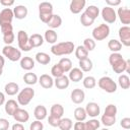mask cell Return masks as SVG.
Returning a JSON list of instances; mask_svg holds the SVG:
<instances>
[{
  "label": "cell",
  "instance_id": "1",
  "mask_svg": "<svg viewBox=\"0 0 130 130\" xmlns=\"http://www.w3.org/2000/svg\"><path fill=\"white\" fill-rule=\"evenodd\" d=\"M109 62L112 66V69L116 73H123L126 71V60H124L123 56L120 53H112L109 57Z\"/></svg>",
  "mask_w": 130,
  "mask_h": 130
},
{
  "label": "cell",
  "instance_id": "2",
  "mask_svg": "<svg viewBox=\"0 0 130 130\" xmlns=\"http://www.w3.org/2000/svg\"><path fill=\"white\" fill-rule=\"evenodd\" d=\"M74 48H75V46H74L73 42L67 41V42H62V43H58V44L53 45L51 48V52L55 56L69 55L74 51Z\"/></svg>",
  "mask_w": 130,
  "mask_h": 130
},
{
  "label": "cell",
  "instance_id": "3",
  "mask_svg": "<svg viewBox=\"0 0 130 130\" xmlns=\"http://www.w3.org/2000/svg\"><path fill=\"white\" fill-rule=\"evenodd\" d=\"M98 85L100 86V88H102L103 90L109 93H113L117 90V83L109 76L101 77L98 81Z\"/></svg>",
  "mask_w": 130,
  "mask_h": 130
},
{
  "label": "cell",
  "instance_id": "4",
  "mask_svg": "<svg viewBox=\"0 0 130 130\" xmlns=\"http://www.w3.org/2000/svg\"><path fill=\"white\" fill-rule=\"evenodd\" d=\"M34 95H35V90L31 87L29 86L24 87L17 94V103L21 106H26L30 103Z\"/></svg>",
  "mask_w": 130,
  "mask_h": 130
},
{
  "label": "cell",
  "instance_id": "5",
  "mask_svg": "<svg viewBox=\"0 0 130 130\" xmlns=\"http://www.w3.org/2000/svg\"><path fill=\"white\" fill-rule=\"evenodd\" d=\"M110 35V27L106 23H102L92 30V38L94 41H103Z\"/></svg>",
  "mask_w": 130,
  "mask_h": 130
},
{
  "label": "cell",
  "instance_id": "6",
  "mask_svg": "<svg viewBox=\"0 0 130 130\" xmlns=\"http://www.w3.org/2000/svg\"><path fill=\"white\" fill-rule=\"evenodd\" d=\"M17 43L19 49L24 52H28L32 49L29 44V37L24 30H19L17 32Z\"/></svg>",
  "mask_w": 130,
  "mask_h": 130
},
{
  "label": "cell",
  "instance_id": "7",
  "mask_svg": "<svg viewBox=\"0 0 130 130\" xmlns=\"http://www.w3.org/2000/svg\"><path fill=\"white\" fill-rule=\"evenodd\" d=\"M2 53L8 60L12 62H16L21 58V52L12 46H5L2 49Z\"/></svg>",
  "mask_w": 130,
  "mask_h": 130
},
{
  "label": "cell",
  "instance_id": "8",
  "mask_svg": "<svg viewBox=\"0 0 130 130\" xmlns=\"http://www.w3.org/2000/svg\"><path fill=\"white\" fill-rule=\"evenodd\" d=\"M102 17L103 19L108 23H114L117 18V14L113 7L105 6L102 10Z\"/></svg>",
  "mask_w": 130,
  "mask_h": 130
},
{
  "label": "cell",
  "instance_id": "9",
  "mask_svg": "<svg viewBox=\"0 0 130 130\" xmlns=\"http://www.w3.org/2000/svg\"><path fill=\"white\" fill-rule=\"evenodd\" d=\"M13 17H14L13 10H11L8 7L2 9L0 12V26L4 24H11Z\"/></svg>",
  "mask_w": 130,
  "mask_h": 130
},
{
  "label": "cell",
  "instance_id": "10",
  "mask_svg": "<svg viewBox=\"0 0 130 130\" xmlns=\"http://www.w3.org/2000/svg\"><path fill=\"white\" fill-rule=\"evenodd\" d=\"M119 38H120V43L126 47L130 46V27L128 25H124L119 28L118 31Z\"/></svg>",
  "mask_w": 130,
  "mask_h": 130
},
{
  "label": "cell",
  "instance_id": "11",
  "mask_svg": "<svg viewBox=\"0 0 130 130\" xmlns=\"http://www.w3.org/2000/svg\"><path fill=\"white\" fill-rule=\"evenodd\" d=\"M12 116H13V118L15 119V121H17L18 123H21V124L27 122L28 119H29V114H28V112L25 111V110H23V109H20V108H18V109L14 112V114H13Z\"/></svg>",
  "mask_w": 130,
  "mask_h": 130
},
{
  "label": "cell",
  "instance_id": "12",
  "mask_svg": "<svg viewBox=\"0 0 130 130\" xmlns=\"http://www.w3.org/2000/svg\"><path fill=\"white\" fill-rule=\"evenodd\" d=\"M85 0H72L69 5V9L73 14H78L85 6Z\"/></svg>",
  "mask_w": 130,
  "mask_h": 130
},
{
  "label": "cell",
  "instance_id": "13",
  "mask_svg": "<svg viewBox=\"0 0 130 130\" xmlns=\"http://www.w3.org/2000/svg\"><path fill=\"white\" fill-rule=\"evenodd\" d=\"M117 14L119 16L120 21L123 24H129L130 23V10L126 7H120L118 8Z\"/></svg>",
  "mask_w": 130,
  "mask_h": 130
},
{
  "label": "cell",
  "instance_id": "14",
  "mask_svg": "<svg viewBox=\"0 0 130 130\" xmlns=\"http://www.w3.org/2000/svg\"><path fill=\"white\" fill-rule=\"evenodd\" d=\"M70 98H71V101L74 103V104H81L84 99H85V93L82 89L80 88H75L71 91V94H70Z\"/></svg>",
  "mask_w": 130,
  "mask_h": 130
},
{
  "label": "cell",
  "instance_id": "15",
  "mask_svg": "<svg viewBox=\"0 0 130 130\" xmlns=\"http://www.w3.org/2000/svg\"><path fill=\"white\" fill-rule=\"evenodd\" d=\"M84 110H85V112H86V115H88V116H90V117H92V118L99 116V115H100V112H101L100 106H99L96 103H94V102L88 103V104L86 105V107H85Z\"/></svg>",
  "mask_w": 130,
  "mask_h": 130
},
{
  "label": "cell",
  "instance_id": "16",
  "mask_svg": "<svg viewBox=\"0 0 130 130\" xmlns=\"http://www.w3.org/2000/svg\"><path fill=\"white\" fill-rule=\"evenodd\" d=\"M39 83L41 84V86L43 88L48 89L54 85V80H53L52 76H50L49 74H43L39 78Z\"/></svg>",
  "mask_w": 130,
  "mask_h": 130
},
{
  "label": "cell",
  "instance_id": "17",
  "mask_svg": "<svg viewBox=\"0 0 130 130\" xmlns=\"http://www.w3.org/2000/svg\"><path fill=\"white\" fill-rule=\"evenodd\" d=\"M47 114H48V111H47V108L43 105H39L35 108L34 110V116L37 120L39 121H42L44 119L47 118Z\"/></svg>",
  "mask_w": 130,
  "mask_h": 130
},
{
  "label": "cell",
  "instance_id": "18",
  "mask_svg": "<svg viewBox=\"0 0 130 130\" xmlns=\"http://www.w3.org/2000/svg\"><path fill=\"white\" fill-rule=\"evenodd\" d=\"M28 13V10L26 8V6L24 5H16L13 9V14L14 17H16L17 19H23L26 17Z\"/></svg>",
  "mask_w": 130,
  "mask_h": 130
},
{
  "label": "cell",
  "instance_id": "19",
  "mask_svg": "<svg viewBox=\"0 0 130 130\" xmlns=\"http://www.w3.org/2000/svg\"><path fill=\"white\" fill-rule=\"evenodd\" d=\"M69 80L74 81V82H78L83 78V72L79 69V68H72L69 71V75H68Z\"/></svg>",
  "mask_w": 130,
  "mask_h": 130
},
{
  "label": "cell",
  "instance_id": "20",
  "mask_svg": "<svg viewBox=\"0 0 130 130\" xmlns=\"http://www.w3.org/2000/svg\"><path fill=\"white\" fill-rule=\"evenodd\" d=\"M69 82H70V80H69V78L66 75H63V76L58 77V78H55V80H54L55 86L57 88H59V89H65V88H67L69 86Z\"/></svg>",
  "mask_w": 130,
  "mask_h": 130
},
{
  "label": "cell",
  "instance_id": "21",
  "mask_svg": "<svg viewBox=\"0 0 130 130\" xmlns=\"http://www.w3.org/2000/svg\"><path fill=\"white\" fill-rule=\"evenodd\" d=\"M20 67L24 70H31L34 67H35V61L31 57H28V56H25V57H22L20 59Z\"/></svg>",
  "mask_w": 130,
  "mask_h": 130
},
{
  "label": "cell",
  "instance_id": "22",
  "mask_svg": "<svg viewBox=\"0 0 130 130\" xmlns=\"http://www.w3.org/2000/svg\"><path fill=\"white\" fill-rule=\"evenodd\" d=\"M18 109V103L14 100H8L6 103H5V106H4V110L6 112V114L12 116L14 114V112Z\"/></svg>",
  "mask_w": 130,
  "mask_h": 130
},
{
  "label": "cell",
  "instance_id": "23",
  "mask_svg": "<svg viewBox=\"0 0 130 130\" xmlns=\"http://www.w3.org/2000/svg\"><path fill=\"white\" fill-rule=\"evenodd\" d=\"M44 43V38L40 34H32L29 37V44L31 48H38L41 47Z\"/></svg>",
  "mask_w": 130,
  "mask_h": 130
},
{
  "label": "cell",
  "instance_id": "24",
  "mask_svg": "<svg viewBox=\"0 0 130 130\" xmlns=\"http://www.w3.org/2000/svg\"><path fill=\"white\" fill-rule=\"evenodd\" d=\"M39 14H53V5L50 2H42L39 5Z\"/></svg>",
  "mask_w": 130,
  "mask_h": 130
},
{
  "label": "cell",
  "instance_id": "25",
  "mask_svg": "<svg viewBox=\"0 0 130 130\" xmlns=\"http://www.w3.org/2000/svg\"><path fill=\"white\" fill-rule=\"evenodd\" d=\"M19 90L18 84L15 82H8L4 86V91L8 95H15Z\"/></svg>",
  "mask_w": 130,
  "mask_h": 130
},
{
  "label": "cell",
  "instance_id": "26",
  "mask_svg": "<svg viewBox=\"0 0 130 130\" xmlns=\"http://www.w3.org/2000/svg\"><path fill=\"white\" fill-rule=\"evenodd\" d=\"M35 57H36V61L42 65H47L51 61V57L45 52H38Z\"/></svg>",
  "mask_w": 130,
  "mask_h": 130
},
{
  "label": "cell",
  "instance_id": "27",
  "mask_svg": "<svg viewBox=\"0 0 130 130\" xmlns=\"http://www.w3.org/2000/svg\"><path fill=\"white\" fill-rule=\"evenodd\" d=\"M79 69L82 72H88L92 69V61L87 57L85 59L79 60Z\"/></svg>",
  "mask_w": 130,
  "mask_h": 130
},
{
  "label": "cell",
  "instance_id": "28",
  "mask_svg": "<svg viewBox=\"0 0 130 130\" xmlns=\"http://www.w3.org/2000/svg\"><path fill=\"white\" fill-rule=\"evenodd\" d=\"M47 24H48L49 27H51V29L57 28V27H59L62 24V18L58 14H53L52 17H51V19L49 20V22Z\"/></svg>",
  "mask_w": 130,
  "mask_h": 130
},
{
  "label": "cell",
  "instance_id": "29",
  "mask_svg": "<svg viewBox=\"0 0 130 130\" xmlns=\"http://www.w3.org/2000/svg\"><path fill=\"white\" fill-rule=\"evenodd\" d=\"M64 114V108L62 105L60 104H55L51 107V110H50V115L52 116H55V117H58V118H62Z\"/></svg>",
  "mask_w": 130,
  "mask_h": 130
},
{
  "label": "cell",
  "instance_id": "30",
  "mask_svg": "<svg viewBox=\"0 0 130 130\" xmlns=\"http://www.w3.org/2000/svg\"><path fill=\"white\" fill-rule=\"evenodd\" d=\"M58 39V35L54 29H48L45 32V40L46 42H48L49 44H55L57 42Z\"/></svg>",
  "mask_w": 130,
  "mask_h": 130
},
{
  "label": "cell",
  "instance_id": "31",
  "mask_svg": "<svg viewBox=\"0 0 130 130\" xmlns=\"http://www.w3.org/2000/svg\"><path fill=\"white\" fill-rule=\"evenodd\" d=\"M108 48L113 52V53H118L121 49H122V44L120 43V41L112 39L109 41L108 43Z\"/></svg>",
  "mask_w": 130,
  "mask_h": 130
},
{
  "label": "cell",
  "instance_id": "32",
  "mask_svg": "<svg viewBox=\"0 0 130 130\" xmlns=\"http://www.w3.org/2000/svg\"><path fill=\"white\" fill-rule=\"evenodd\" d=\"M84 13H85V14H87V15H88L89 17H91L92 19H94V20H95V18L99 16L100 10H99V8H98L95 5H89V6L85 9Z\"/></svg>",
  "mask_w": 130,
  "mask_h": 130
},
{
  "label": "cell",
  "instance_id": "33",
  "mask_svg": "<svg viewBox=\"0 0 130 130\" xmlns=\"http://www.w3.org/2000/svg\"><path fill=\"white\" fill-rule=\"evenodd\" d=\"M87 56H88V51L83 46H78L75 49V57L78 60L85 59V58H87Z\"/></svg>",
  "mask_w": 130,
  "mask_h": 130
},
{
  "label": "cell",
  "instance_id": "34",
  "mask_svg": "<svg viewBox=\"0 0 130 130\" xmlns=\"http://www.w3.org/2000/svg\"><path fill=\"white\" fill-rule=\"evenodd\" d=\"M72 126H73V123L70 118H61L60 124L58 127L60 128V130H70Z\"/></svg>",
  "mask_w": 130,
  "mask_h": 130
},
{
  "label": "cell",
  "instance_id": "35",
  "mask_svg": "<svg viewBox=\"0 0 130 130\" xmlns=\"http://www.w3.org/2000/svg\"><path fill=\"white\" fill-rule=\"evenodd\" d=\"M100 127V121L98 119H91L84 122V130H98Z\"/></svg>",
  "mask_w": 130,
  "mask_h": 130
},
{
  "label": "cell",
  "instance_id": "36",
  "mask_svg": "<svg viewBox=\"0 0 130 130\" xmlns=\"http://www.w3.org/2000/svg\"><path fill=\"white\" fill-rule=\"evenodd\" d=\"M64 72H69L72 69V62L69 58H62L58 63Z\"/></svg>",
  "mask_w": 130,
  "mask_h": 130
},
{
  "label": "cell",
  "instance_id": "37",
  "mask_svg": "<svg viewBox=\"0 0 130 130\" xmlns=\"http://www.w3.org/2000/svg\"><path fill=\"white\" fill-rule=\"evenodd\" d=\"M23 81L28 85H32V84L37 83L38 76L32 72H27V73H25L23 75Z\"/></svg>",
  "mask_w": 130,
  "mask_h": 130
},
{
  "label": "cell",
  "instance_id": "38",
  "mask_svg": "<svg viewBox=\"0 0 130 130\" xmlns=\"http://www.w3.org/2000/svg\"><path fill=\"white\" fill-rule=\"evenodd\" d=\"M118 83L123 89H128L130 87V78L128 77V75L122 74L118 78Z\"/></svg>",
  "mask_w": 130,
  "mask_h": 130
},
{
  "label": "cell",
  "instance_id": "39",
  "mask_svg": "<svg viewBox=\"0 0 130 130\" xmlns=\"http://www.w3.org/2000/svg\"><path fill=\"white\" fill-rule=\"evenodd\" d=\"M86 112H85V110L83 109V108H81V107H78V108H76L75 110H74V118L77 120V121H80V122H82V121H84L85 119H86Z\"/></svg>",
  "mask_w": 130,
  "mask_h": 130
},
{
  "label": "cell",
  "instance_id": "40",
  "mask_svg": "<svg viewBox=\"0 0 130 130\" xmlns=\"http://www.w3.org/2000/svg\"><path fill=\"white\" fill-rule=\"evenodd\" d=\"M101 122L103 123V125H105L106 127H110V126H113L116 122V117L114 116H109V115H106L104 114L101 118Z\"/></svg>",
  "mask_w": 130,
  "mask_h": 130
},
{
  "label": "cell",
  "instance_id": "41",
  "mask_svg": "<svg viewBox=\"0 0 130 130\" xmlns=\"http://www.w3.org/2000/svg\"><path fill=\"white\" fill-rule=\"evenodd\" d=\"M82 83H83V86H84L85 88L91 89V88H93V87L96 85V80H95V78H94L93 76H86V77L83 79Z\"/></svg>",
  "mask_w": 130,
  "mask_h": 130
},
{
  "label": "cell",
  "instance_id": "42",
  "mask_svg": "<svg viewBox=\"0 0 130 130\" xmlns=\"http://www.w3.org/2000/svg\"><path fill=\"white\" fill-rule=\"evenodd\" d=\"M64 73H65V72L63 71V69L61 68V66H60L59 64H55V65L51 68V74H52V76L55 77V78H58V77L63 76Z\"/></svg>",
  "mask_w": 130,
  "mask_h": 130
},
{
  "label": "cell",
  "instance_id": "43",
  "mask_svg": "<svg viewBox=\"0 0 130 130\" xmlns=\"http://www.w3.org/2000/svg\"><path fill=\"white\" fill-rule=\"evenodd\" d=\"M80 22L83 26L87 27V26H90L91 24H93L94 19H92L91 17H89L87 14H85L83 12V13H81V16H80Z\"/></svg>",
  "mask_w": 130,
  "mask_h": 130
},
{
  "label": "cell",
  "instance_id": "44",
  "mask_svg": "<svg viewBox=\"0 0 130 130\" xmlns=\"http://www.w3.org/2000/svg\"><path fill=\"white\" fill-rule=\"evenodd\" d=\"M83 47L89 52V51H92V50H94V48H95V41L93 40V39H91V38H86V39H84V41H83Z\"/></svg>",
  "mask_w": 130,
  "mask_h": 130
},
{
  "label": "cell",
  "instance_id": "45",
  "mask_svg": "<svg viewBox=\"0 0 130 130\" xmlns=\"http://www.w3.org/2000/svg\"><path fill=\"white\" fill-rule=\"evenodd\" d=\"M14 39H15V36L13 31L3 35V42L6 44V46H11V44L14 42Z\"/></svg>",
  "mask_w": 130,
  "mask_h": 130
},
{
  "label": "cell",
  "instance_id": "46",
  "mask_svg": "<svg viewBox=\"0 0 130 130\" xmlns=\"http://www.w3.org/2000/svg\"><path fill=\"white\" fill-rule=\"evenodd\" d=\"M117 111H118V110H117V107H116L115 105H113V104H110V105H108V106L106 107L104 114L109 115V116H114V117H116Z\"/></svg>",
  "mask_w": 130,
  "mask_h": 130
},
{
  "label": "cell",
  "instance_id": "47",
  "mask_svg": "<svg viewBox=\"0 0 130 130\" xmlns=\"http://www.w3.org/2000/svg\"><path fill=\"white\" fill-rule=\"evenodd\" d=\"M60 120H61V118H58V117H55V116L50 115L49 118H48V123L52 127H58L59 124H60Z\"/></svg>",
  "mask_w": 130,
  "mask_h": 130
},
{
  "label": "cell",
  "instance_id": "48",
  "mask_svg": "<svg viewBox=\"0 0 130 130\" xmlns=\"http://www.w3.org/2000/svg\"><path fill=\"white\" fill-rule=\"evenodd\" d=\"M43 129H44V125H43V123H42L41 121H39V120L34 121V122L30 124V126H29V130H43Z\"/></svg>",
  "mask_w": 130,
  "mask_h": 130
},
{
  "label": "cell",
  "instance_id": "49",
  "mask_svg": "<svg viewBox=\"0 0 130 130\" xmlns=\"http://www.w3.org/2000/svg\"><path fill=\"white\" fill-rule=\"evenodd\" d=\"M120 125H121L122 128H124V129H126V130L130 129V118H128V117L123 118V119L121 120V122H120Z\"/></svg>",
  "mask_w": 130,
  "mask_h": 130
},
{
  "label": "cell",
  "instance_id": "50",
  "mask_svg": "<svg viewBox=\"0 0 130 130\" xmlns=\"http://www.w3.org/2000/svg\"><path fill=\"white\" fill-rule=\"evenodd\" d=\"M0 28H1V32H2L3 35L13 31V26H12V24H4V25L0 26Z\"/></svg>",
  "mask_w": 130,
  "mask_h": 130
},
{
  "label": "cell",
  "instance_id": "51",
  "mask_svg": "<svg viewBox=\"0 0 130 130\" xmlns=\"http://www.w3.org/2000/svg\"><path fill=\"white\" fill-rule=\"evenodd\" d=\"M9 122L5 118H0V130H8Z\"/></svg>",
  "mask_w": 130,
  "mask_h": 130
},
{
  "label": "cell",
  "instance_id": "52",
  "mask_svg": "<svg viewBox=\"0 0 130 130\" xmlns=\"http://www.w3.org/2000/svg\"><path fill=\"white\" fill-rule=\"evenodd\" d=\"M73 129H74V130H84V122L77 121V122L73 125Z\"/></svg>",
  "mask_w": 130,
  "mask_h": 130
},
{
  "label": "cell",
  "instance_id": "53",
  "mask_svg": "<svg viewBox=\"0 0 130 130\" xmlns=\"http://www.w3.org/2000/svg\"><path fill=\"white\" fill-rule=\"evenodd\" d=\"M106 3L108 4V6L112 7V6H117V5H120L121 1L120 0H106Z\"/></svg>",
  "mask_w": 130,
  "mask_h": 130
},
{
  "label": "cell",
  "instance_id": "54",
  "mask_svg": "<svg viewBox=\"0 0 130 130\" xmlns=\"http://www.w3.org/2000/svg\"><path fill=\"white\" fill-rule=\"evenodd\" d=\"M11 130H24V126L21 123H15L12 125Z\"/></svg>",
  "mask_w": 130,
  "mask_h": 130
},
{
  "label": "cell",
  "instance_id": "55",
  "mask_svg": "<svg viewBox=\"0 0 130 130\" xmlns=\"http://www.w3.org/2000/svg\"><path fill=\"white\" fill-rule=\"evenodd\" d=\"M0 3H1V5H3V6L9 7V6H11V5L14 4V1H13V0H1Z\"/></svg>",
  "mask_w": 130,
  "mask_h": 130
},
{
  "label": "cell",
  "instance_id": "56",
  "mask_svg": "<svg viewBox=\"0 0 130 130\" xmlns=\"http://www.w3.org/2000/svg\"><path fill=\"white\" fill-rule=\"evenodd\" d=\"M4 103H5V95L3 92L0 91V106H2Z\"/></svg>",
  "mask_w": 130,
  "mask_h": 130
},
{
  "label": "cell",
  "instance_id": "57",
  "mask_svg": "<svg viewBox=\"0 0 130 130\" xmlns=\"http://www.w3.org/2000/svg\"><path fill=\"white\" fill-rule=\"evenodd\" d=\"M4 64H5V60H4V57H2V56L0 55V68H1V69H3V66H4Z\"/></svg>",
  "mask_w": 130,
  "mask_h": 130
},
{
  "label": "cell",
  "instance_id": "58",
  "mask_svg": "<svg viewBox=\"0 0 130 130\" xmlns=\"http://www.w3.org/2000/svg\"><path fill=\"white\" fill-rule=\"evenodd\" d=\"M126 64H127V66H126V72L127 73H130V60H126Z\"/></svg>",
  "mask_w": 130,
  "mask_h": 130
},
{
  "label": "cell",
  "instance_id": "59",
  "mask_svg": "<svg viewBox=\"0 0 130 130\" xmlns=\"http://www.w3.org/2000/svg\"><path fill=\"white\" fill-rule=\"evenodd\" d=\"M2 72H3V69H1V68H0V76L2 75Z\"/></svg>",
  "mask_w": 130,
  "mask_h": 130
},
{
  "label": "cell",
  "instance_id": "60",
  "mask_svg": "<svg viewBox=\"0 0 130 130\" xmlns=\"http://www.w3.org/2000/svg\"><path fill=\"white\" fill-rule=\"evenodd\" d=\"M101 130H109V129H107V128H104V129H101Z\"/></svg>",
  "mask_w": 130,
  "mask_h": 130
}]
</instances>
